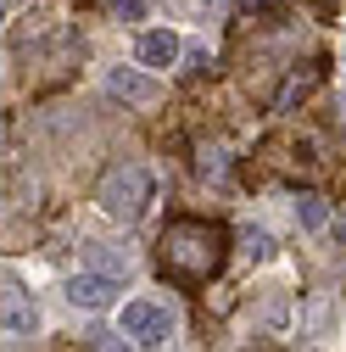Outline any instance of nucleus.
Listing matches in <instances>:
<instances>
[{"mask_svg":"<svg viewBox=\"0 0 346 352\" xmlns=\"http://www.w3.org/2000/svg\"><path fill=\"white\" fill-rule=\"evenodd\" d=\"M151 190H157V185H151V173L128 162V168H112L106 179H101L95 201H101L106 218H117V224H135V218L151 207Z\"/></svg>","mask_w":346,"mask_h":352,"instance_id":"f257e3e1","label":"nucleus"},{"mask_svg":"<svg viewBox=\"0 0 346 352\" xmlns=\"http://www.w3.org/2000/svg\"><path fill=\"white\" fill-rule=\"evenodd\" d=\"M173 330V314L157 302H123V336H135L140 346H162Z\"/></svg>","mask_w":346,"mask_h":352,"instance_id":"f03ea898","label":"nucleus"},{"mask_svg":"<svg viewBox=\"0 0 346 352\" xmlns=\"http://www.w3.org/2000/svg\"><path fill=\"white\" fill-rule=\"evenodd\" d=\"M117 291H123V280H106V274H73L67 280V302L73 307H90V314L117 307Z\"/></svg>","mask_w":346,"mask_h":352,"instance_id":"7ed1b4c3","label":"nucleus"},{"mask_svg":"<svg viewBox=\"0 0 346 352\" xmlns=\"http://www.w3.org/2000/svg\"><path fill=\"white\" fill-rule=\"evenodd\" d=\"M34 324H39L34 296L23 285H0V330L6 336H34Z\"/></svg>","mask_w":346,"mask_h":352,"instance_id":"20e7f679","label":"nucleus"},{"mask_svg":"<svg viewBox=\"0 0 346 352\" xmlns=\"http://www.w3.org/2000/svg\"><path fill=\"white\" fill-rule=\"evenodd\" d=\"M106 96H117V101H128V107H146V101L162 96V84H157L151 73H140V67H112V73H106Z\"/></svg>","mask_w":346,"mask_h":352,"instance_id":"39448f33","label":"nucleus"},{"mask_svg":"<svg viewBox=\"0 0 346 352\" xmlns=\"http://www.w3.org/2000/svg\"><path fill=\"white\" fill-rule=\"evenodd\" d=\"M135 56H140V67H173V62H179V34H173V28H151V34H140Z\"/></svg>","mask_w":346,"mask_h":352,"instance_id":"423d86ee","label":"nucleus"},{"mask_svg":"<svg viewBox=\"0 0 346 352\" xmlns=\"http://www.w3.org/2000/svg\"><path fill=\"white\" fill-rule=\"evenodd\" d=\"M84 257H90V274H106V280H123L128 257H117L112 246H84Z\"/></svg>","mask_w":346,"mask_h":352,"instance_id":"0eeeda50","label":"nucleus"},{"mask_svg":"<svg viewBox=\"0 0 346 352\" xmlns=\"http://www.w3.org/2000/svg\"><path fill=\"white\" fill-rule=\"evenodd\" d=\"M296 218H301V230H324V224H330L324 196H301V201H296Z\"/></svg>","mask_w":346,"mask_h":352,"instance_id":"6e6552de","label":"nucleus"},{"mask_svg":"<svg viewBox=\"0 0 346 352\" xmlns=\"http://www.w3.org/2000/svg\"><path fill=\"white\" fill-rule=\"evenodd\" d=\"M84 341H90V352H135V346L123 341V330H90Z\"/></svg>","mask_w":346,"mask_h":352,"instance_id":"1a4fd4ad","label":"nucleus"},{"mask_svg":"<svg viewBox=\"0 0 346 352\" xmlns=\"http://www.w3.org/2000/svg\"><path fill=\"white\" fill-rule=\"evenodd\" d=\"M112 12H117L123 23H140V17H146V0H112Z\"/></svg>","mask_w":346,"mask_h":352,"instance_id":"9d476101","label":"nucleus"},{"mask_svg":"<svg viewBox=\"0 0 346 352\" xmlns=\"http://www.w3.org/2000/svg\"><path fill=\"white\" fill-rule=\"evenodd\" d=\"M246 252H251V257H274V241H268L263 230H251V235H246Z\"/></svg>","mask_w":346,"mask_h":352,"instance_id":"9b49d317","label":"nucleus"},{"mask_svg":"<svg viewBox=\"0 0 346 352\" xmlns=\"http://www.w3.org/2000/svg\"><path fill=\"white\" fill-rule=\"evenodd\" d=\"M335 241H341V246H346V218H341V224H335Z\"/></svg>","mask_w":346,"mask_h":352,"instance_id":"f8f14e48","label":"nucleus"}]
</instances>
